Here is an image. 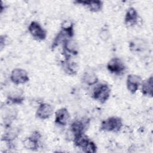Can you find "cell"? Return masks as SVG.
<instances>
[{
    "label": "cell",
    "mask_w": 153,
    "mask_h": 153,
    "mask_svg": "<svg viewBox=\"0 0 153 153\" xmlns=\"http://www.w3.org/2000/svg\"><path fill=\"white\" fill-rule=\"evenodd\" d=\"M74 35V23L69 20H66L62 23L60 30L55 36L51 48L52 50L56 48L61 44H63L66 41L72 39Z\"/></svg>",
    "instance_id": "6da1fadb"
},
{
    "label": "cell",
    "mask_w": 153,
    "mask_h": 153,
    "mask_svg": "<svg viewBox=\"0 0 153 153\" xmlns=\"http://www.w3.org/2000/svg\"><path fill=\"white\" fill-rule=\"evenodd\" d=\"M73 142L76 147L82 149L84 152L95 153L97 152V145L85 134L74 137Z\"/></svg>",
    "instance_id": "7a4b0ae2"
},
{
    "label": "cell",
    "mask_w": 153,
    "mask_h": 153,
    "mask_svg": "<svg viewBox=\"0 0 153 153\" xmlns=\"http://www.w3.org/2000/svg\"><path fill=\"white\" fill-rule=\"evenodd\" d=\"M111 88L106 83L96 84L93 90L92 97L100 103H105L110 97Z\"/></svg>",
    "instance_id": "3957f363"
},
{
    "label": "cell",
    "mask_w": 153,
    "mask_h": 153,
    "mask_svg": "<svg viewBox=\"0 0 153 153\" xmlns=\"http://www.w3.org/2000/svg\"><path fill=\"white\" fill-rule=\"evenodd\" d=\"M123 127V121L118 117H110L103 120L100 126V130L105 132L118 133Z\"/></svg>",
    "instance_id": "277c9868"
},
{
    "label": "cell",
    "mask_w": 153,
    "mask_h": 153,
    "mask_svg": "<svg viewBox=\"0 0 153 153\" xmlns=\"http://www.w3.org/2000/svg\"><path fill=\"white\" fill-rule=\"evenodd\" d=\"M90 126V120L87 118H81L74 120L70 126L69 129L73 137L85 134Z\"/></svg>",
    "instance_id": "5b68a950"
},
{
    "label": "cell",
    "mask_w": 153,
    "mask_h": 153,
    "mask_svg": "<svg viewBox=\"0 0 153 153\" xmlns=\"http://www.w3.org/2000/svg\"><path fill=\"white\" fill-rule=\"evenodd\" d=\"M106 68L108 71L114 75L121 76L126 71V66L124 62L118 57H113L109 60Z\"/></svg>",
    "instance_id": "8992f818"
},
{
    "label": "cell",
    "mask_w": 153,
    "mask_h": 153,
    "mask_svg": "<svg viewBox=\"0 0 153 153\" xmlns=\"http://www.w3.org/2000/svg\"><path fill=\"white\" fill-rule=\"evenodd\" d=\"M28 30L32 38L36 41H42L47 38V30L38 22H31L28 26Z\"/></svg>",
    "instance_id": "52a82bcc"
},
{
    "label": "cell",
    "mask_w": 153,
    "mask_h": 153,
    "mask_svg": "<svg viewBox=\"0 0 153 153\" xmlns=\"http://www.w3.org/2000/svg\"><path fill=\"white\" fill-rule=\"evenodd\" d=\"M10 81L16 85L23 84L29 81L27 72L22 68H14L12 70L10 76Z\"/></svg>",
    "instance_id": "ba28073f"
},
{
    "label": "cell",
    "mask_w": 153,
    "mask_h": 153,
    "mask_svg": "<svg viewBox=\"0 0 153 153\" xmlns=\"http://www.w3.org/2000/svg\"><path fill=\"white\" fill-rule=\"evenodd\" d=\"M62 45V53L65 59H72L78 54V44L72 38L66 41Z\"/></svg>",
    "instance_id": "9c48e42d"
},
{
    "label": "cell",
    "mask_w": 153,
    "mask_h": 153,
    "mask_svg": "<svg viewBox=\"0 0 153 153\" xmlns=\"http://www.w3.org/2000/svg\"><path fill=\"white\" fill-rule=\"evenodd\" d=\"M41 135L38 131H33L31 135L26 137L23 141V144L25 148L31 151H36L39 146L40 139Z\"/></svg>",
    "instance_id": "30bf717a"
},
{
    "label": "cell",
    "mask_w": 153,
    "mask_h": 153,
    "mask_svg": "<svg viewBox=\"0 0 153 153\" xmlns=\"http://www.w3.org/2000/svg\"><path fill=\"white\" fill-rule=\"evenodd\" d=\"M142 81V78L138 75H128L126 79V87L128 91L133 94H135L141 86Z\"/></svg>",
    "instance_id": "8fae6325"
},
{
    "label": "cell",
    "mask_w": 153,
    "mask_h": 153,
    "mask_svg": "<svg viewBox=\"0 0 153 153\" xmlns=\"http://www.w3.org/2000/svg\"><path fill=\"white\" fill-rule=\"evenodd\" d=\"M61 66L64 72L70 76L76 75L79 69L78 63L72 59H65L61 62Z\"/></svg>",
    "instance_id": "7c38bea8"
},
{
    "label": "cell",
    "mask_w": 153,
    "mask_h": 153,
    "mask_svg": "<svg viewBox=\"0 0 153 153\" xmlns=\"http://www.w3.org/2000/svg\"><path fill=\"white\" fill-rule=\"evenodd\" d=\"M71 116L68 110L66 108H62L55 112L54 122L60 126H66L70 121Z\"/></svg>",
    "instance_id": "4fadbf2b"
},
{
    "label": "cell",
    "mask_w": 153,
    "mask_h": 153,
    "mask_svg": "<svg viewBox=\"0 0 153 153\" xmlns=\"http://www.w3.org/2000/svg\"><path fill=\"white\" fill-rule=\"evenodd\" d=\"M54 108L51 105L47 103L40 104L36 112V117L40 120L48 119L53 114Z\"/></svg>",
    "instance_id": "5bb4252c"
},
{
    "label": "cell",
    "mask_w": 153,
    "mask_h": 153,
    "mask_svg": "<svg viewBox=\"0 0 153 153\" xmlns=\"http://www.w3.org/2000/svg\"><path fill=\"white\" fill-rule=\"evenodd\" d=\"M139 16L134 7H130L127 10L124 17V24L128 27L134 26L139 23Z\"/></svg>",
    "instance_id": "9a60e30c"
},
{
    "label": "cell",
    "mask_w": 153,
    "mask_h": 153,
    "mask_svg": "<svg viewBox=\"0 0 153 153\" xmlns=\"http://www.w3.org/2000/svg\"><path fill=\"white\" fill-rule=\"evenodd\" d=\"M20 131L19 128L11 127L10 126L7 127L5 133L2 136V140L10 145V148L12 147V142L19 135Z\"/></svg>",
    "instance_id": "2e32d148"
},
{
    "label": "cell",
    "mask_w": 153,
    "mask_h": 153,
    "mask_svg": "<svg viewBox=\"0 0 153 153\" xmlns=\"http://www.w3.org/2000/svg\"><path fill=\"white\" fill-rule=\"evenodd\" d=\"M74 2L85 7L89 10V11L93 13L100 11L103 5L102 1H76Z\"/></svg>",
    "instance_id": "e0dca14e"
},
{
    "label": "cell",
    "mask_w": 153,
    "mask_h": 153,
    "mask_svg": "<svg viewBox=\"0 0 153 153\" xmlns=\"http://www.w3.org/2000/svg\"><path fill=\"white\" fill-rule=\"evenodd\" d=\"M25 100L23 91L20 90H14L9 92L7 95V102L8 104L20 105Z\"/></svg>",
    "instance_id": "ac0fdd59"
},
{
    "label": "cell",
    "mask_w": 153,
    "mask_h": 153,
    "mask_svg": "<svg viewBox=\"0 0 153 153\" xmlns=\"http://www.w3.org/2000/svg\"><path fill=\"white\" fill-rule=\"evenodd\" d=\"M141 92L144 96L149 97H152L153 86L152 76L142 81L141 84Z\"/></svg>",
    "instance_id": "d6986e66"
},
{
    "label": "cell",
    "mask_w": 153,
    "mask_h": 153,
    "mask_svg": "<svg viewBox=\"0 0 153 153\" xmlns=\"http://www.w3.org/2000/svg\"><path fill=\"white\" fill-rule=\"evenodd\" d=\"M146 44L144 41L136 38L131 41L129 43V48L131 51L134 53H139L143 51L146 48Z\"/></svg>",
    "instance_id": "ffe728a7"
},
{
    "label": "cell",
    "mask_w": 153,
    "mask_h": 153,
    "mask_svg": "<svg viewBox=\"0 0 153 153\" xmlns=\"http://www.w3.org/2000/svg\"><path fill=\"white\" fill-rule=\"evenodd\" d=\"M82 81L88 86H92L97 83L98 78L94 72L87 71L83 74Z\"/></svg>",
    "instance_id": "44dd1931"
},
{
    "label": "cell",
    "mask_w": 153,
    "mask_h": 153,
    "mask_svg": "<svg viewBox=\"0 0 153 153\" xmlns=\"http://www.w3.org/2000/svg\"><path fill=\"white\" fill-rule=\"evenodd\" d=\"M109 36V32L108 30L103 29L101 30V32L100 33V36L102 39L106 41L108 39Z\"/></svg>",
    "instance_id": "7402d4cb"
},
{
    "label": "cell",
    "mask_w": 153,
    "mask_h": 153,
    "mask_svg": "<svg viewBox=\"0 0 153 153\" xmlns=\"http://www.w3.org/2000/svg\"><path fill=\"white\" fill-rule=\"evenodd\" d=\"M0 47H1V50H2L6 45V42H7V38L5 35H1V38H0Z\"/></svg>",
    "instance_id": "603a6c76"
}]
</instances>
